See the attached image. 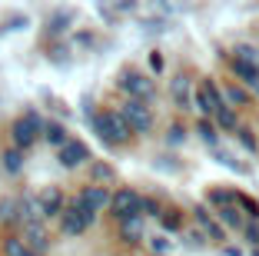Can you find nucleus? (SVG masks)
<instances>
[{
  "instance_id": "obj_1",
  "label": "nucleus",
  "mask_w": 259,
  "mask_h": 256,
  "mask_svg": "<svg viewBox=\"0 0 259 256\" xmlns=\"http://www.w3.org/2000/svg\"><path fill=\"white\" fill-rule=\"evenodd\" d=\"M93 130H97V136L107 147H123V143H130V136H133V130L126 127V120L120 117V110L93 113Z\"/></svg>"
},
{
  "instance_id": "obj_2",
  "label": "nucleus",
  "mask_w": 259,
  "mask_h": 256,
  "mask_svg": "<svg viewBox=\"0 0 259 256\" xmlns=\"http://www.w3.org/2000/svg\"><path fill=\"white\" fill-rule=\"evenodd\" d=\"M40 136H44V120H40L33 110L23 113V117H17V120L10 123V143H14V150H20V153H27Z\"/></svg>"
},
{
  "instance_id": "obj_3",
  "label": "nucleus",
  "mask_w": 259,
  "mask_h": 256,
  "mask_svg": "<svg viewBox=\"0 0 259 256\" xmlns=\"http://www.w3.org/2000/svg\"><path fill=\"white\" fill-rule=\"evenodd\" d=\"M120 117L126 120V127L137 136H146L153 130V106L140 103V100H123L120 103Z\"/></svg>"
},
{
  "instance_id": "obj_4",
  "label": "nucleus",
  "mask_w": 259,
  "mask_h": 256,
  "mask_svg": "<svg viewBox=\"0 0 259 256\" xmlns=\"http://www.w3.org/2000/svg\"><path fill=\"white\" fill-rule=\"evenodd\" d=\"M93 220H97V216H93V213L87 210L80 200H70L67 210L60 213V230L67 236H80V233H87V230L93 226Z\"/></svg>"
},
{
  "instance_id": "obj_5",
  "label": "nucleus",
  "mask_w": 259,
  "mask_h": 256,
  "mask_svg": "<svg viewBox=\"0 0 259 256\" xmlns=\"http://www.w3.org/2000/svg\"><path fill=\"white\" fill-rule=\"evenodd\" d=\"M193 106L203 113V120H213L216 113H220V106H223V93H220V87H216L213 80H203L196 90H193Z\"/></svg>"
},
{
  "instance_id": "obj_6",
  "label": "nucleus",
  "mask_w": 259,
  "mask_h": 256,
  "mask_svg": "<svg viewBox=\"0 0 259 256\" xmlns=\"http://www.w3.org/2000/svg\"><path fill=\"white\" fill-rule=\"evenodd\" d=\"M110 213L116 220H130V216H143V196L130 187H120L113 193V203H110Z\"/></svg>"
},
{
  "instance_id": "obj_7",
  "label": "nucleus",
  "mask_w": 259,
  "mask_h": 256,
  "mask_svg": "<svg viewBox=\"0 0 259 256\" xmlns=\"http://www.w3.org/2000/svg\"><path fill=\"white\" fill-rule=\"evenodd\" d=\"M120 90L126 93V100H140V103H146V100L156 93V83H153L146 74H137V70H130V74H123Z\"/></svg>"
},
{
  "instance_id": "obj_8",
  "label": "nucleus",
  "mask_w": 259,
  "mask_h": 256,
  "mask_svg": "<svg viewBox=\"0 0 259 256\" xmlns=\"http://www.w3.org/2000/svg\"><path fill=\"white\" fill-rule=\"evenodd\" d=\"M76 200L87 206V210L97 216V213H103V210H110V203H113V193H110L107 187H97V183H87L80 193H76Z\"/></svg>"
},
{
  "instance_id": "obj_9",
  "label": "nucleus",
  "mask_w": 259,
  "mask_h": 256,
  "mask_svg": "<svg viewBox=\"0 0 259 256\" xmlns=\"http://www.w3.org/2000/svg\"><path fill=\"white\" fill-rule=\"evenodd\" d=\"M57 160H60V166H67V170L87 166V163H90V147H87L83 140H70L67 147L57 150Z\"/></svg>"
},
{
  "instance_id": "obj_10",
  "label": "nucleus",
  "mask_w": 259,
  "mask_h": 256,
  "mask_svg": "<svg viewBox=\"0 0 259 256\" xmlns=\"http://www.w3.org/2000/svg\"><path fill=\"white\" fill-rule=\"evenodd\" d=\"M37 203H40V216H44V220H50V216L60 220V213L67 210L70 200H67V196H63L57 187H50V190H44V193L37 196Z\"/></svg>"
},
{
  "instance_id": "obj_11",
  "label": "nucleus",
  "mask_w": 259,
  "mask_h": 256,
  "mask_svg": "<svg viewBox=\"0 0 259 256\" xmlns=\"http://www.w3.org/2000/svg\"><path fill=\"white\" fill-rule=\"evenodd\" d=\"M193 216H196V226H199V233L206 236V243H226V230L220 226V220L213 213H206L199 206V210H193Z\"/></svg>"
},
{
  "instance_id": "obj_12",
  "label": "nucleus",
  "mask_w": 259,
  "mask_h": 256,
  "mask_svg": "<svg viewBox=\"0 0 259 256\" xmlns=\"http://www.w3.org/2000/svg\"><path fill=\"white\" fill-rule=\"evenodd\" d=\"M20 240L27 243V246H30L37 256H44L47 246H50V233H47V226H44V223H23Z\"/></svg>"
},
{
  "instance_id": "obj_13",
  "label": "nucleus",
  "mask_w": 259,
  "mask_h": 256,
  "mask_svg": "<svg viewBox=\"0 0 259 256\" xmlns=\"http://www.w3.org/2000/svg\"><path fill=\"white\" fill-rule=\"evenodd\" d=\"M229 70H233V77H236L243 87H249V90L259 83V63H249V60L233 57V60H229Z\"/></svg>"
},
{
  "instance_id": "obj_14",
  "label": "nucleus",
  "mask_w": 259,
  "mask_h": 256,
  "mask_svg": "<svg viewBox=\"0 0 259 256\" xmlns=\"http://www.w3.org/2000/svg\"><path fill=\"white\" fill-rule=\"evenodd\" d=\"M44 140H47L50 147H57V150H60V147H67L70 140H73V136L67 133V127H63V123L47 120V123H44Z\"/></svg>"
},
{
  "instance_id": "obj_15",
  "label": "nucleus",
  "mask_w": 259,
  "mask_h": 256,
  "mask_svg": "<svg viewBox=\"0 0 259 256\" xmlns=\"http://www.w3.org/2000/svg\"><path fill=\"white\" fill-rule=\"evenodd\" d=\"M216 220H220L223 230H246L243 210H239L236 203H233V206H223V210H216Z\"/></svg>"
},
{
  "instance_id": "obj_16",
  "label": "nucleus",
  "mask_w": 259,
  "mask_h": 256,
  "mask_svg": "<svg viewBox=\"0 0 259 256\" xmlns=\"http://www.w3.org/2000/svg\"><path fill=\"white\" fill-rule=\"evenodd\" d=\"M220 93H223V103L233 106V110H239V106H249V103H252L249 90H246V87H239V83H233V87H226V90H220Z\"/></svg>"
},
{
  "instance_id": "obj_17",
  "label": "nucleus",
  "mask_w": 259,
  "mask_h": 256,
  "mask_svg": "<svg viewBox=\"0 0 259 256\" xmlns=\"http://www.w3.org/2000/svg\"><path fill=\"white\" fill-rule=\"evenodd\" d=\"M169 97H173V103L176 106H190L193 103V90H190V80H186V77H176L173 83H169Z\"/></svg>"
},
{
  "instance_id": "obj_18",
  "label": "nucleus",
  "mask_w": 259,
  "mask_h": 256,
  "mask_svg": "<svg viewBox=\"0 0 259 256\" xmlns=\"http://www.w3.org/2000/svg\"><path fill=\"white\" fill-rule=\"evenodd\" d=\"M120 236L123 243H140L143 240V216H130V220H120Z\"/></svg>"
},
{
  "instance_id": "obj_19",
  "label": "nucleus",
  "mask_w": 259,
  "mask_h": 256,
  "mask_svg": "<svg viewBox=\"0 0 259 256\" xmlns=\"http://www.w3.org/2000/svg\"><path fill=\"white\" fill-rule=\"evenodd\" d=\"M213 123H216V130H226V133H236V127H239V113L233 110V106H226V103H223V106H220V113L213 117Z\"/></svg>"
},
{
  "instance_id": "obj_20",
  "label": "nucleus",
  "mask_w": 259,
  "mask_h": 256,
  "mask_svg": "<svg viewBox=\"0 0 259 256\" xmlns=\"http://www.w3.org/2000/svg\"><path fill=\"white\" fill-rule=\"evenodd\" d=\"M196 133H199V140H203L206 147H220V130H216L213 120H199L196 123Z\"/></svg>"
},
{
  "instance_id": "obj_21",
  "label": "nucleus",
  "mask_w": 259,
  "mask_h": 256,
  "mask_svg": "<svg viewBox=\"0 0 259 256\" xmlns=\"http://www.w3.org/2000/svg\"><path fill=\"white\" fill-rule=\"evenodd\" d=\"M4 256H37V253H33L20 236H7V240H4Z\"/></svg>"
},
{
  "instance_id": "obj_22",
  "label": "nucleus",
  "mask_w": 259,
  "mask_h": 256,
  "mask_svg": "<svg viewBox=\"0 0 259 256\" xmlns=\"http://www.w3.org/2000/svg\"><path fill=\"white\" fill-rule=\"evenodd\" d=\"M0 163H4V170H7V173H23V163H27V160H23L20 150H14V147H10V150H4V160H0Z\"/></svg>"
},
{
  "instance_id": "obj_23",
  "label": "nucleus",
  "mask_w": 259,
  "mask_h": 256,
  "mask_svg": "<svg viewBox=\"0 0 259 256\" xmlns=\"http://www.w3.org/2000/svg\"><path fill=\"white\" fill-rule=\"evenodd\" d=\"M206 203L216 206V210H223V206L236 203V193H229V190H209V193H206Z\"/></svg>"
},
{
  "instance_id": "obj_24",
  "label": "nucleus",
  "mask_w": 259,
  "mask_h": 256,
  "mask_svg": "<svg viewBox=\"0 0 259 256\" xmlns=\"http://www.w3.org/2000/svg\"><path fill=\"white\" fill-rule=\"evenodd\" d=\"M236 140L246 147L249 153H259V143H256V133H252L249 127H236Z\"/></svg>"
},
{
  "instance_id": "obj_25",
  "label": "nucleus",
  "mask_w": 259,
  "mask_h": 256,
  "mask_svg": "<svg viewBox=\"0 0 259 256\" xmlns=\"http://www.w3.org/2000/svg\"><path fill=\"white\" fill-rule=\"evenodd\" d=\"M90 173H93V183H97V187H100V183H110V180H113V166H107V163H93V170H90Z\"/></svg>"
},
{
  "instance_id": "obj_26",
  "label": "nucleus",
  "mask_w": 259,
  "mask_h": 256,
  "mask_svg": "<svg viewBox=\"0 0 259 256\" xmlns=\"http://www.w3.org/2000/svg\"><path fill=\"white\" fill-rule=\"evenodd\" d=\"M163 226H166V230H180V226H183V216H180V213L176 210H163Z\"/></svg>"
},
{
  "instance_id": "obj_27",
  "label": "nucleus",
  "mask_w": 259,
  "mask_h": 256,
  "mask_svg": "<svg viewBox=\"0 0 259 256\" xmlns=\"http://www.w3.org/2000/svg\"><path fill=\"white\" fill-rule=\"evenodd\" d=\"M213 157L220 160L223 166H233V170H239V163H236V157H233V153H226L223 150V147H213Z\"/></svg>"
},
{
  "instance_id": "obj_28",
  "label": "nucleus",
  "mask_w": 259,
  "mask_h": 256,
  "mask_svg": "<svg viewBox=\"0 0 259 256\" xmlns=\"http://www.w3.org/2000/svg\"><path fill=\"white\" fill-rule=\"evenodd\" d=\"M236 206H243V210H246V213H249V216H252V220H259V206H256V203H252L249 196H243V193H236Z\"/></svg>"
},
{
  "instance_id": "obj_29",
  "label": "nucleus",
  "mask_w": 259,
  "mask_h": 256,
  "mask_svg": "<svg viewBox=\"0 0 259 256\" xmlns=\"http://www.w3.org/2000/svg\"><path fill=\"white\" fill-rule=\"evenodd\" d=\"M143 216H163V206L150 196H143Z\"/></svg>"
},
{
  "instance_id": "obj_30",
  "label": "nucleus",
  "mask_w": 259,
  "mask_h": 256,
  "mask_svg": "<svg viewBox=\"0 0 259 256\" xmlns=\"http://www.w3.org/2000/svg\"><path fill=\"white\" fill-rule=\"evenodd\" d=\"M63 23H70V14H67V10H63V14H57V17H54V20H50V30H54V33H60V30H67V27H63Z\"/></svg>"
},
{
  "instance_id": "obj_31",
  "label": "nucleus",
  "mask_w": 259,
  "mask_h": 256,
  "mask_svg": "<svg viewBox=\"0 0 259 256\" xmlns=\"http://www.w3.org/2000/svg\"><path fill=\"white\" fill-rule=\"evenodd\" d=\"M183 140H186V127L173 123V127H169V143H183Z\"/></svg>"
},
{
  "instance_id": "obj_32",
  "label": "nucleus",
  "mask_w": 259,
  "mask_h": 256,
  "mask_svg": "<svg viewBox=\"0 0 259 256\" xmlns=\"http://www.w3.org/2000/svg\"><path fill=\"white\" fill-rule=\"evenodd\" d=\"M150 246H153V253H166V249H169V243H166V236H153V240H150Z\"/></svg>"
},
{
  "instance_id": "obj_33",
  "label": "nucleus",
  "mask_w": 259,
  "mask_h": 256,
  "mask_svg": "<svg viewBox=\"0 0 259 256\" xmlns=\"http://www.w3.org/2000/svg\"><path fill=\"white\" fill-rule=\"evenodd\" d=\"M246 240H249L252 246H259V223H249V226H246Z\"/></svg>"
},
{
  "instance_id": "obj_34",
  "label": "nucleus",
  "mask_w": 259,
  "mask_h": 256,
  "mask_svg": "<svg viewBox=\"0 0 259 256\" xmlns=\"http://www.w3.org/2000/svg\"><path fill=\"white\" fill-rule=\"evenodd\" d=\"M150 67L156 70V74H160V70H163V57H160V53H150Z\"/></svg>"
},
{
  "instance_id": "obj_35",
  "label": "nucleus",
  "mask_w": 259,
  "mask_h": 256,
  "mask_svg": "<svg viewBox=\"0 0 259 256\" xmlns=\"http://www.w3.org/2000/svg\"><path fill=\"white\" fill-rule=\"evenodd\" d=\"M223 256H243V249H236V246H223Z\"/></svg>"
},
{
  "instance_id": "obj_36",
  "label": "nucleus",
  "mask_w": 259,
  "mask_h": 256,
  "mask_svg": "<svg viewBox=\"0 0 259 256\" xmlns=\"http://www.w3.org/2000/svg\"><path fill=\"white\" fill-rule=\"evenodd\" d=\"M252 256H259V249H252Z\"/></svg>"
},
{
  "instance_id": "obj_37",
  "label": "nucleus",
  "mask_w": 259,
  "mask_h": 256,
  "mask_svg": "<svg viewBox=\"0 0 259 256\" xmlns=\"http://www.w3.org/2000/svg\"><path fill=\"white\" fill-rule=\"evenodd\" d=\"M252 90H256V93H259V83H256V87H252Z\"/></svg>"
},
{
  "instance_id": "obj_38",
  "label": "nucleus",
  "mask_w": 259,
  "mask_h": 256,
  "mask_svg": "<svg viewBox=\"0 0 259 256\" xmlns=\"http://www.w3.org/2000/svg\"><path fill=\"white\" fill-rule=\"evenodd\" d=\"M256 249H259V246H256Z\"/></svg>"
}]
</instances>
